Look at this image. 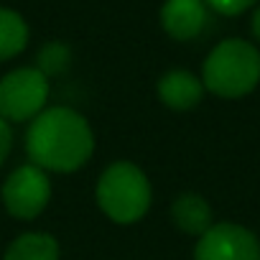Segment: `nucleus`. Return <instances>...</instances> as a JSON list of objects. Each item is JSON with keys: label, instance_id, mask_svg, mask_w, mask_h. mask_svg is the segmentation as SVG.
Masks as SVG:
<instances>
[{"label": "nucleus", "instance_id": "nucleus-1", "mask_svg": "<svg viewBox=\"0 0 260 260\" xmlns=\"http://www.w3.org/2000/svg\"><path fill=\"white\" fill-rule=\"evenodd\" d=\"M26 153L34 166L56 174L79 171L94 153V133L82 112L67 105L46 107L28 122Z\"/></svg>", "mask_w": 260, "mask_h": 260}, {"label": "nucleus", "instance_id": "nucleus-2", "mask_svg": "<svg viewBox=\"0 0 260 260\" xmlns=\"http://www.w3.org/2000/svg\"><path fill=\"white\" fill-rule=\"evenodd\" d=\"M94 199L102 214L115 224H136L148 214L153 189L141 166L133 161H115L97 179Z\"/></svg>", "mask_w": 260, "mask_h": 260}, {"label": "nucleus", "instance_id": "nucleus-3", "mask_svg": "<svg viewBox=\"0 0 260 260\" xmlns=\"http://www.w3.org/2000/svg\"><path fill=\"white\" fill-rule=\"evenodd\" d=\"M202 82L207 92L224 100L250 94L260 82V51L245 39L219 41L202 64Z\"/></svg>", "mask_w": 260, "mask_h": 260}, {"label": "nucleus", "instance_id": "nucleus-4", "mask_svg": "<svg viewBox=\"0 0 260 260\" xmlns=\"http://www.w3.org/2000/svg\"><path fill=\"white\" fill-rule=\"evenodd\" d=\"M51 94L49 77L36 67H21L0 79V117L13 122H31L46 110Z\"/></svg>", "mask_w": 260, "mask_h": 260}, {"label": "nucleus", "instance_id": "nucleus-5", "mask_svg": "<svg viewBox=\"0 0 260 260\" xmlns=\"http://www.w3.org/2000/svg\"><path fill=\"white\" fill-rule=\"evenodd\" d=\"M0 199L16 219H36L51 202V179L44 169L23 164L3 181Z\"/></svg>", "mask_w": 260, "mask_h": 260}, {"label": "nucleus", "instance_id": "nucleus-6", "mask_svg": "<svg viewBox=\"0 0 260 260\" xmlns=\"http://www.w3.org/2000/svg\"><path fill=\"white\" fill-rule=\"evenodd\" d=\"M194 260H260V242L242 224L217 222L199 237Z\"/></svg>", "mask_w": 260, "mask_h": 260}, {"label": "nucleus", "instance_id": "nucleus-7", "mask_svg": "<svg viewBox=\"0 0 260 260\" xmlns=\"http://www.w3.org/2000/svg\"><path fill=\"white\" fill-rule=\"evenodd\" d=\"M209 18L204 0H166L161 6V26L174 41L197 39Z\"/></svg>", "mask_w": 260, "mask_h": 260}, {"label": "nucleus", "instance_id": "nucleus-8", "mask_svg": "<svg viewBox=\"0 0 260 260\" xmlns=\"http://www.w3.org/2000/svg\"><path fill=\"white\" fill-rule=\"evenodd\" d=\"M156 92H158V100L166 107L184 112V110L197 107L207 89H204L202 77L191 74L189 69H169L166 74L158 77Z\"/></svg>", "mask_w": 260, "mask_h": 260}, {"label": "nucleus", "instance_id": "nucleus-9", "mask_svg": "<svg viewBox=\"0 0 260 260\" xmlns=\"http://www.w3.org/2000/svg\"><path fill=\"white\" fill-rule=\"evenodd\" d=\"M171 219L181 232L197 235V237H202L214 224L212 207L199 194H179L171 204Z\"/></svg>", "mask_w": 260, "mask_h": 260}, {"label": "nucleus", "instance_id": "nucleus-10", "mask_svg": "<svg viewBox=\"0 0 260 260\" xmlns=\"http://www.w3.org/2000/svg\"><path fill=\"white\" fill-rule=\"evenodd\" d=\"M59 240L49 232H23L6 247L3 260H59Z\"/></svg>", "mask_w": 260, "mask_h": 260}, {"label": "nucleus", "instance_id": "nucleus-11", "mask_svg": "<svg viewBox=\"0 0 260 260\" xmlns=\"http://www.w3.org/2000/svg\"><path fill=\"white\" fill-rule=\"evenodd\" d=\"M28 39H31V28L26 18L13 8L0 6V61L16 59L21 51H26Z\"/></svg>", "mask_w": 260, "mask_h": 260}, {"label": "nucleus", "instance_id": "nucleus-12", "mask_svg": "<svg viewBox=\"0 0 260 260\" xmlns=\"http://www.w3.org/2000/svg\"><path fill=\"white\" fill-rule=\"evenodd\" d=\"M69 64H72V49L64 41H46L36 54V69L49 79L64 74Z\"/></svg>", "mask_w": 260, "mask_h": 260}, {"label": "nucleus", "instance_id": "nucleus-13", "mask_svg": "<svg viewBox=\"0 0 260 260\" xmlns=\"http://www.w3.org/2000/svg\"><path fill=\"white\" fill-rule=\"evenodd\" d=\"M207 3V8L209 11H214V13H219V16H242L245 11H250V8H255L260 0H204Z\"/></svg>", "mask_w": 260, "mask_h": 260}, {"label": "nucleus", "instance_id": "nucleus-14", "mask_svg": "<svg viewBox=\"0 0 260 260\" xmlns=\"http://www.w3.org/2000/svg\"><path fill=\"white\" fill-rule=\"evenodd\" d=\"M11 151H13V127L8 120L0 117V166L8 161Z\"/></svg>", "mask_w": 260, "mask_h": 260}, {"label": "nucleus", "instance_id": "nucleus-15", "mask_svg": "<svg viewBox=\"0 0 260 260\" xmlns=\"http://www.w3.org/2000/svg\"><path fill=\"white\" fill-rule=\"evenodd\" d=\"M250 31H252V36L260 41V3L255 6V13H252V21H250Z\"/></svg>", "mask_w": 260, "mask_h": 260}]
</instances>
